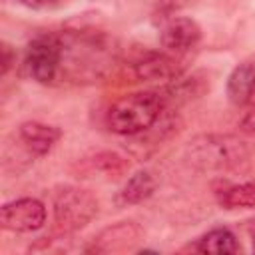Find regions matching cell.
Returning a JSON list of instances; mask_svg holds the SVG:
<instances>
[{
    "mask_svg": "<svg viewBox=\"0 0 255 255\" xmlns=\"http://www.w3.org/2000/svg\"><path fill=\"white\" fill-rule=\"evenodd\" d=\"M62 62L58 80L68 84H96L118 66L122 50L118 40L98 28H68L60 34Z\"/></svg>",
    "mask_w": 255,
    "mask_h": 255,
    "instance_id": "cell-1",
    "label": "cell"
},
{
    "mask_svg": "<svg viewBox=\"0 0 255 255\" xmlns=\"http://www.w3.org/2000/svg\"><path fill=\"white\" fill-rule=\"evenodd\" d=\"M255 141L247 133H201L183 149L185 161L199 171H229L251 159Z\"/></svg>",
    "mask_w": 255,
    "mask_h": 255,
    "instance_id": "cell-2",
    "label": "cell"
},
{
    "mask_svg": "<svg viewBox=\"0 0 255 255\" xmlns=\"http://www.w3.org/2000/svg\"><path fill=\"white\" fill-rule=\"evenodd\" d=\"M159 92H133L112 104L106 116L108 128L118 135H137L151 128L165 112Z\"/></svg>",
    "mask_w": 255,
    "mask_h": 255,
    "instance_id": "cell-3",
    "label": "cell"
},
{
    "mask_svg": "<svg viewBox=\"0 0 255 255\" xmlns=\"http://www.w3.org/2000/svg\"><path fill=\"white\" fill-rule=\"evenodd\" d=\"M54 225L60 235H72L92 223L100 211L98 197L78 185H62L52 195Z\"/></svg>",
    "mask_w": 255,
    "mask_h": 255,
    "instance_id": "cell-4",
    "label": "cell"
},
{
    "mask_svg": "<svg viewBox=\"0 0 255 255\" xmlns=\"http://www.w3.org/2000/svg\"><path fill=\"white\" fill-rule=\"evenodd\" d=\"M62 44L58 34H38L30 40L24 54V68L38 84H54L60 76Z\"/></svg>",
    "mask_w": 255,
    "mask_h": 255,
    "instance_id": "cell-5",
    "label": "cell"
},
{
    "mask_svg": "<svg viewBox=\"0 0 255 255\" xmlns=\"http://www.w3.org/2000/svg\"><path fill=\"white\" fill-rule=\"evenodd\" d=\"M46 223V205L36 197H20L2 205L0 225L12 233H32Z\"/></svg>",
    "mask_w": 255,
    "mask_h": 255,
    "instance_id": "cell-6",
    "label": "cell"
},
{
    "mask_svg": "<svg viewBox=\"0 0 255 255\" xmlns=\"http://www.w3.org/2000/svg\"><path fill=\"white\" fill-rule=\"evenodd\" d=\"M137 82H173L183 76L185 64L181 56L169 52H143L129 64Z\"/></svg>",
    "mask_w": 255,
    "mask_h": 255,
    "instance_id": "cell-7",
    "label": "cell"
},
{
    "mask_svg": "<svg viewBox=\"0 0 255 255\" xmlns=\"http://www.w3.org/2000/svg\"><path fill=\"white\" fill-rule=\"evenodd\" d=\"M143 231L135 221H118L106 229H102L92 243L84 249L86 253H100V255H110V253H124L131 251L137 241H141Z\"/></svg>",
    "mask_w": 255,
    "mask_h": 255,
    "instance_id": "cell-8",
    "label": "cell"
},
{
    "mask_svg": "<svg viewBox=\"0 0 255 255\" xmlns=\"http://www.w3.org/2000/svg\"><path fill=\"white\" fill-rule=\"evenodd\" d=\"M201 26L189 16H171L159 30V44L165 52L183 56L201 42Z\"/></svg>",
    "mask_w": 255,
    "mask_h": 255,
    "instance_id": "cell-9",
    "label": "cell"
},
{
    "mask_svg": "<svg viewBox=\"0 0 255 255\" xmlns=\"http://www.w3.org/2000/svg\"><path fill=\"white\" fill-rule=\"evenodd\" d=\"M62 131L56 126L44 124V122H36V120H28L22 122L18 128V139L24 143V147L32 153V155H48L54 145L60 141Z\"/></svg>",
    "mask_w": 255,
    "mask_h": 255,
    "instance_id": "cell-10",
    "label": "cell"
},
{
    "mask_svg": "<svg viewBox=\"0 0 255 255\" xmlns=\"http://www.w3.org/2000/svg\"><path fill=\"white\" fill-rule=\"evenodd\" d=\"M225 94L227 100L237 108H243L255 100V60H245L231 70L227 76Z\"/></svg>",
    "mask_w": 255,
    "mask_h": 255,
    "instance_id": "cell-11",
    "label": "cell"
},
{
    "mask_svg": "<svg viewBox=\"0 0 255 255\" xmlns=\"http://www.w3.org/2000/svg\"><path fill=\"white\" fill-rule=\"evenodd\" d=\"M209 90V80L205 74L197 72V74H191L187 78H177L173 80L171 86H167L165 90H161V98L165 102V108L171 110L173 106H181V104H187L195 98H201L205 92Z\"/></svg>",
    "mask_w": 255,
    "mask_h": 255,
    "instance_id": "cell-12",
    "label": "cell"
},
{
    "mask_svg": "<svg viewBox=\"0 0 255 255\" xmlns=\"http://www.w3.org/2000/svg\"><path fill=\"white\" fill-rule=\"evenodd\" d=\"M191 251L197 253H217V255H233L241 251V245L235 237V233L229 227H213L201 237L195 239L193 245H189Z\"/></svg>",
    "mask_w": 255,
    "mask_h": 255,
    "instance_id": "cell-13",
    "label": "cell"
},
{
    "mask_svg": "<svg viewBox=\"0 0 255 255\" xmlns=\"http://www.w3.org/2000/svg\"><path fill=\"white\" fill-rule=\"evenodd\" d=\"M153 191H155V177L149 171L139 169L122 185V189L116 195V203L120 207L137 205V203H143L145 199H149L153 195Z\"/></svg>",
    "mask_w": 255,
    "mask_h": 255,
    "instance_id": "cell-14",
    "label": "cell"
},
{
    "mask_svg": "<svg viewBox=\"0 0 255 255\" xmlns=\"http://www.w3.org/2000/svg\"><path fill=\"white\" fill-rule=\"evenodd\" d=\"M215 195L223 209H255V181L221 183Z\"/></svg>",
    "mask_w": 255,
    "mask_h": 255,
    "instance_id": "cell-15",
    "label": "cell"
},
{
    "mask_svg": "<svg viewBox=\"0 0 255 255\" xmlns=\"http://www.w3.org/2000/svg\"><path fill=\"white\" fill-rule=\"evenodd\" d=\"M86 163L88 171H98L108 177H122L129 167V161L116 151H98Z\"/></svg>",
    "mask_w": 255,
    "mask_h": 255,
    "instance_id": "cell-16",
    "label": "cell"
},
{
    "mask_svg": "<svg viewBox=\"0 0 255 255\" xmlns=\"http://www.w3.org/2000/svg\"><path fill=\"white\" fill-rule=\"evenodd\" d=\"M16 2L30 10H54V8L68 4L70 0H16Z\"/></svg>",
    "mask_w": 255,
    "mask_h": 255,
    "instance_id": "cell-17",
    "label": "cell"
},
{
    "mask_svg": "<svg viewBox=\"0 0 255 255\" xmlns=\"http://www.w3.org/2000/svg\"><path fill=\"white\" fill-rule=\"evenodd\" d=\"M14 64H16V52L12 50V46L10 44H2V70H0V74L2 76H8V72L14 68Z\"/></svg>",
    "mask_w": 255,
    "mask_h": 255,
    "instance_id": "cell-18",
    "label": "cell"
},
{
    "mask_svg": "<svg viewBox=\"0 0 255 255\" xmlns=\"http://www.w3.org/2000/svg\"><path fill=\"white\" fill-rule=\"evenodd\" d=\"M239 128H241L243 133H247V135H255V104H253L251 110L241 118Z\"/></svg>",
    "mask_w": 255,
    "mask_h": 255,
    "instance_id": "cell-19",
    "label": "cell"
},
{
    "mask_svg": "<svg viewBox=\"0 0 255 255\" xmlns=\"http://www.w3.org/2000/svg\"><path fill=\"white\" fill-rule=\"evenodd\" d=\"M245 231H247V235H249V239H251V249L255 251V219L245 221Z\"/></svg>",
    "mask_w": 255,
    "mask_h": 255,
    "instance_id": "cell-20",
    "label": "cell"
},
{
    "mask_svg": "<svg viewBox=\"0 0 255 255\" xmlns=\"http://www.w3.org/2000/svg\"><path fill=\"white\" fill-rule=\"evenodd\" d=\"M251 104H255V100H253V102H251Z\"/></svg>",
    "mask_w": 255,
    "mask_h": 255,
    "instance_id": "cell-21",
    "label": "cell"
}]
</instances>
